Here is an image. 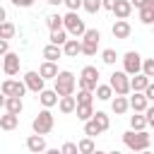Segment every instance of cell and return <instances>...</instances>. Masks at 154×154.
Listing matches in <instances>:
<instances>
[{
    "label": "cell",
    "mask_w": 154,
    "mask_h": 154,
    "mask_svg": "<svg viewBox=\"0 0 154 154\" xmlns=\"http://www.w3.org/2000/svg\"><path fill=\"white\" fill-rule=\"evenodd\" d=\"M123 142H125V147H128L130 152H144V149H149L152 137H149V132H147V130H142V132L128 130V132L123 135Z\"/></svg>",
    "instance_id": "cell-1"
},
{
    "label": "cell",
    "mask_w": 154,
    "mask_h": 154,
    "mask_svg": "<svg viewBox=\"0 0 154 154\" xmlns=\"http://www.w3.org/2000/svg\"><path fill=\"white\" fill-rule=\"evenodd\" d=\"M75 87H77V79H75V75L70 72V70H60L58 75H55V94H58V99L60 96H72L75 94Z\"/></svg>",
    "instance_id": "cell-2"
},
{
    "label": "cell",
    "mask_w": 154,
    "mask_h": 154,
    "mask_svg": "<svg viewBox=\"0 0 154 154\" xmlns=\"http://www.w3.org/2000/svg\"><path fill=\"white\" fill-rule=\"evenodd\" d=\"M63 29H65L72 38H82V34L87 31V24H84V19H82L77 12H67V14L63 17Z\"/></svg>",
    "instance_id": "cell-3"
},
{
    "label": "cell",
    "mask_w": 154,
    "mask_h": 154,
    "mask_svg": "<svg viewBox=\"0 0 154 154\" xmlns=\"http://www.w3.org/2000/svg\"><path fill=\"white\" fill-rule=\"evenodd\" d=\"M53 113H51V108H43V111H38L36 113V118L31 120V128H34V135H48L51 130H53Z\"/></svg>",
    "instance_id": "cell-4"
},
{
    "label": "cell",
    "mask_w": 154,
    "mask_h": 154,
    "mask_svg": "<svg viewBox=\"0 0 154 154\" xmlns=\"http://www.w3.org/2000/svg\"><path fill=\"white\" fill-rule=\"evenodd\" d=\"M108 87H111V91H116V96H128L130 94V77L123 70H116L108 79Z\"/></svg>",
    "instance_id": "cell-5"
},
{
    "label": "cell",
    "mask_w": 154,
    "mask_h": 154,
    "mask_svg": "<svg viewBox=\"0 0 154 154\" xmlns=\"http://www.w3.org/2000/svg\"><path fill=\"white\" fill-rule=\"evenodd\" d=\"M77 84H79V89L94 94V89H96V84H99V67H94V65L82 67V75H79V82H77Z\"/></svg>",
    "instance_id": "cell-6"
},
{
    "label": "cell",
    "mask_w": 154,
    "mask_h": 154,
    "mask_svg": "<svg viewBox=\"0 0 154 154\" xmlns=\"http://www.w3.org/2000/svg\"><path fill=\"white\" fill-rule=\"evenodd\" d=\"M140 65H142V55H140L137 51H128V53L123 55V72H125L128 77L137 75V72H140Z\"/></svg>",
    "instance_id": "cell-7"
},
{
    "label": "cell",
    "mask_w": 154,
    "mask_h": 154,
    "mask_svg": "<svg viewBox=\"0 0 154 154\" xmlns=\"http://www.w3.org/2000/svg\"><path fill=\"white\" fill-rule=\"evenodd\" d=\"M24 91H26V87H24V82H17V79H5L2 84H0V94L2 96H24Z\"/></svg>",
    "instance_id": "cell-8"
},
{
    "label": "cell",
    "mask_w": 154,
    "mask_h": 154,
    "mask_svg": "<svg viewBox=\"0 0 154 154\" xmlns=\"http://www.w3.org/2000/svg\"><path fill=\"white\" fill-rule=\"evenodd\" d=\"M2 72L7 75V77H14L17 72H19V55L17 53H5L2 55Z\"/></svg>",
    "instance_id": "cell-9"
},
{
    "label": "cell",
    "mask_w": 154,
    "mask_h": 154,
    "mask_svg": "<svg viewBox=\"0 0 154 154\" xmlns=\"http://www.w3.org/2000/svg\"><path fill=\"white\" fill-rule=\"evenodd\" d=\"M24 87H26L29 91H34V94H38V91H43V89H46V82L41 79V75H38V72H34V70H29V72L24 75Z\"/></svg>",
    "instance_id": "cell-10"
},
{
    "label": "cell",
    "mask_w": 154,
    "mask_h": 154,
    "mask_svg": "<svg viewBox=\"0 0 154 154\" xmlns=\"http://www.w3.org/2000/svg\"><path fill=\"white\" fill-rule=\"evenodd\" d=\"M111 31H113V36H116V38L125 41V38H130L132 26H130V22H128V19H116V22H113V26H111Z\"/></svg>",
    "instance_id": "cell-11"
},
{
    "label": "cell",
    "mask_w": 154,
    "mask_h": 154,
    "mask_svg": "<svg viewBox=\"0 0 154 154\" xmlns=\"http://www.w3.org/2000/svg\"><path fill=\"white\" fill-rule=\"evenodd\" d=\"M26 149H29L31 154L46 152V137H43V135H29V137H26Z\"/></svg>",
    "instance_id": "cell-12"
},
{
    "label": "cell",
    "mask_w": 154,
    "mask_h": 154,
    "mask_svg": "<svg viewBox=\"0 0 154 154\" xmlns=\"http://www.w3.org/2000/svg\"><path fill=\"white\" fill-rule=\"evenodd\" d=\"M147 106H149V101H147V99H144L140 91H132V96L128 99V108H132L135 113H142Z\"/></svg>",
    "instance_id": "cell-13"
},
{
    "label": "cell",
    "mask_w": 154,
    "mask_h": 154,
    "mask_svg": "<svg viewBox=\"0 0 154 154\" xmlns=\"http://www.w3.org/2000/svg\"><path fill=\"white\" fill-rule=\"evenodd\" d=\"M7 113H12V116H19L22 113V108H24V101L19 99V96H5V106H2Z\"/></svg>",
    "instance_id": "cell-14"
},
{
    "label": "cell",
    "mask_w": 154,
    "mask_h": 154,
    "mask_svg": "<svg viewBox=\"0 0 154 154\" xmlns=\"http://www.w3.org/2000/svg\"><path fill=\"white\" fill-rule=\"evenodd\" d=\"M113 14H116V19H128L130 17V12H132V7H130V2L128 0H116V5H113V10H111Z\"/></svg>",
    "instance_id": "cell-15"
},
{
    "label": "cell",
    "mask_w": 154,
    "mask_h": 154,
    "mask_svg": "<svg viewBox=\"0 0 154 154\" xmlns=\"http://www.w3.org/2000/svg\"><path fill=\"white\" fill-rule=\"evenodd\" d=\"M60 51H63V55H67V58H77V55H79V38H67V41L60 46Z\"/></svg>",
    "instance_id": "cell-16"
},
{
    "label": "cell",
    "mask_w": 154,
    "mask_h": 154,
    "mask_svg": "<svg viewBox=\"0 0 154 154\" xmlns=\"http://www.w3.org/2000/svg\"><path fill=\"white\" fill-rule=\"evenodd\" d=\"M60 70H58V65L55 63H41V67H38V75H41V79L46 82V79H55V75H58Z\"/></svg>",
    "instance_id": "cell-17"
},
{
    "label": "cell",
    "mask_w": 154,
    "mask_h": 154,
    "mask_svg": "<svg viewBox=\"0 0 154 154\" xmlns=\"http://www.w3.org/2000/svg\"><path fill=\"white\" fill-rule=\"evenodd\" d=\"M38 101H41L43 108H53L58 103V94L53 89H43V91H38Z\"/></svg>",
    "instance_id": "cell-18"
},
{
    "label": "cell",
    "mask_w": 154,
    "mask_h": 154,
    "mask_svg": "<svg viewBox=\"0 0 154 154\" xmlns=\"http://www.w3.org/2000/svg\"><path fill=\"white\" fill-rule=\"evenodd\" d=\"M75 108H77V103H75V96H60V99H58V111H60L63 116H70V113H75Z\"/></svg>",
    "instance_id": "cell-19"
},
{
    "label": "cell",
    "mask_w": 154,
    "mask_h": 154,
    "mask_svg": "<svg viewBox=\"0 0 154 154\" xmlns=\"http://www.w3.org/2000/svg\"><path fill=\"white\" fill-rule=\"evenodd\" d=\"M149 82H152V79H147L142 72H137V75H132V77H130V91H140V94H142V91H144V87H147Z\"/></svg>",
    "instance_id": "cell-20"
},
{
    "label": "cell",
    "mask_w": 154,
    "mask_h": 154,
    "mask_svg": "<svg viewBox=\"0 0 154 154\" xmlns=\"http://www.w3.org/2000/svg\"><path fill=\"white\" fill-rule=\"evenodd\" d=\"M140 19H142V24H154V0H149L147 5H142L140 7Z\"/></svg>",
    "instance_id": "cell-21"
},
{
    "label": "cell",
    "mask_w": 154,
    "mask_h": 154,
    "mask_svg": "<svg viewBox=\"0 0 154 154\" xmlns=\"http://www.w3.org/2000/svg\"><path fill=\"white\" fill-rule=\"evenodd\" d=\"M17 125H19V116H12V113L0 116V130H14Z\"/></svg>",
    "instance_id": "cell-22"
},
{
    "label": "cell",
    "mask_w": 154,
    "mask_h": 154,
    "mask_svg": "<svg viewBox=\"0 0 154 154\" xmlns=\"http://www.w3.org/2000/svg\"><path fill=\"white\" fill-rule=\"evenodd\" d=\"M91 120L96 123V128H99L101 132H106V130H108V125H111V120H108V116H106L103 111H94V116H91Z\"/></svg>",
    "instance_id": "cell-23"
},
{
    "label": "cell",
    "mask_w": 154,
    "mask_h": 154,
    "mask_svg": "<svg viewBox=\"0 0 154 154\" xmlns=\"http://www.w3.org/2000/svg\"><path fill=\"white\" fill-rule=\"evenodd\" d=\"M43 58H46L48 63H55L58 58H63V51H60V46H51V43H48V46L43 48Z\"/></svg>",
    "instance_id": "cell-24"
},
{
    "label": "cell",
    "mask_w": 154,
    "mask_h": 154,
    "mask_svg": "<svg viewBox=\"0 0 154 154\" xmlns=\"http://www.w3.org/2000/svg\"><path fill=\"white\" fill-rule=\"evenodd\" d=\"M111 108H113L116 116H123V113L128 111V96H116V99L111 101Z\"/></svg>",
    "instance_id": "cell-25"
},
{
    "label": "cell",
    "mask_w": 154,
    "mask_h": 154,
    "mask_svg": "<svg viewBox=\"0 0 154 154\" xmlns=\"http://www.w3.org/2000/svg\"><path fill=\"white\" fill-rule=\"evenodd\" d=\"M130 130H135V132H142V130H147V120H144V116H142V113H135V116H130Z\"/></svg>",
    "instance_id": "cell-26"
},
{
    "label": "cell",
    "mask_w": 154,
    "mask_h": 154,
    "mask_svg": "<svg viewBox=\"0 0 154 154\" xmlns=\"http://www.w3.org/2000/svg\"><path fill=\"white\" fill-rule=\"evenodd\" d=\"M75 144H77V152H79V154H91V152L96 149L91 137H82V140H79V142H75Z\"/></svg>",
    "instance_id": "cell-27"
},
{
    "label": "cell",
    "mask_w": 154,
    "mask_h": 154,
    "mask_svg": "<svg viewBox=\"0 0 154 154\" xmlns=\"http://www.w3.org/2000/svg\"><path fill=\"white\" fill-rule=\"evenodd\" d=\"M46 26L51 29V31H58V29H63V14H48L46 17Z\"/></svg>",
    "instance_id": "cell-28"
},
{
    "label": "cell",
    "mask_w": 154,
    "mask_h": 154,
    "mask_svg": "<svg viewBox=\"0 0 154 154\" xmlns=\"http://www.w3.org/2000/svg\"><path fill=\"white\" fill-rule=\"evenodd\" d=\"M140 72H142V75H144L147 79H152V77H154V58H142Z\"/></svg>",
    "instance_id": "cell-29"
},
{
    "label": "cell",
    "mask_w": 154,
    "mask_h": 154,
    "mask_svg": "<svg viewBox=\"0 0 154 154\" xmlns=\"http://www.w3.org/2000/svg\"><path fill=\"white\" fill-rule=\"evenodd\" d=\"M94 94H96V99H99V101H111V96H113V91H111V87H108V84H96Z\"/></svg>",
    "instance_id": "cell-30"
},
{
    "label": "cell",
    "mask_w": 154,
    "mask_h": 154,
    "mask_svg": "<svg viewBox=\"0 0 154 154\" xmlns=\"http://www.w3.org/2000/svg\"><path fill=\"white\" fill-rule=\"evenodd\" d=\"M91 101H94V94L91 91H84V89H79L77 96H75V103L77 106H91Z\"/></svg>",
    "instance_id": "cell-31"
},
{
    "label": "cell",
    "mask_w": 154,
    "mask_h": 154,
    "mask_svg": "<svg viewBox=\"0 0 154 154\" xmlns=\"http://www.w3.org/2000/svg\"><path fill=\"white\" fill-rule=\"evenodd\" d=\"M14 31H17V29H14L12 22H2V24H0V38H2V41H10V38L14 36Z\"/></svg>",
    "instance_id": "cell-32"
},
{
    "label": "cell",
    "mask_w": 154,
    "mask_h": 154,
    "mask_svg": "<svg viewBox=\"0 0 154 154\" xmlns=\"http://www.w3.org/2000/svg\"><path fill=\"white\" fill-rule=\"evenodd\" d=\"M65 41H67V31H65V29L51 31V46H63Z\"/></svg>",
    "instance_id": "cell-33"
},
{
    "label": "cell",
    "mask_w": 154,
    "mask_h": 154,
    "mask_svg": "<svg viewBox=\"0 0 154 154\" xmlns=\"http://www.w3.org/2000/svg\"><path fill=\"white\" fill-rule=\"evenodd\" d=\"M75 113H77V118H79L82 123H87V120L94 116V106H77Z\"/></svg>",
    "instance_id": "cell-34"
},
{
    "label": "cell",
    "mask_w": 154,
    "mask_h": 154,
    "mask_svg": "<svg viewBox=\"0 0 154 154\" xmlns=\"http://www.w3.org/2000/svg\"><path fill=\"white\" fill-rule=\"evenodd\" d=\"M101 60H103V65H116L118 53H116L113 48H103V51H101Z\"/></svg>",
    "instance_id": "cell-35"
},
{
    "label": "cell",
    "mask_w": 154,
    "mask_h": 154,
    "mask_svg": "<svg viewBox=\"0 0 154 154\" xmlns=\"http://www.w3.org/2000/svg\"><path fill=\"white\" fill-rule=\"evenodd\" d=\"M82 10L89 14H96L101 10V0H82Z\"/></svg>",
    "instance_id": "cell-36"
},
{
    "label": "cell",
    "mask_w": 154,
    "mask_h": 154,
    "mask_svg": "<svg viewBox=\"0 0 154 154\" xmlns=\"http://www.w3.org/2000/svg\"><path fill=\"white\" fill-rule=\"evenodd\" d=\"M82 41H89V43H96V46H99V41H101L99 29H87V31L82 34Z\"/></svg>",
    "instance_id": "cell-37"
},
{
    "label": "cell",
    "mask_w": 154,
    "mask_h": 154,
    "mask_svg": "<svg viewBox=\"0 0 154 154\" xmlns=\"http://www.w3.org/2000/svg\"><path fill=\"white\" fill-rule=\"evenodd\" d=\"M84 135H87V137H96V135H101V130L96 128V123H94L91 118L84 123Z\"/></svg>",
    "instance_id": "cell-38"
},
{
    "label": "cell",
    "mask_w": 154,
    "mask_h": 154,
    "mask_svg": "<svg viewBox=\"0 0 154 154\" xmlns=\"http://www.w3.org/2000/svg\"><path fill=\"white\" fill-rule=\"evenodd\" d=\"M63 5L67 7V12H77V10H82V0H63Z\"/></svg>",
    "instance_id": "cell-39"
},
{
    "label": "cell",
    "mask_w": 154,
    "mask_h": 154,
    "mask_svg": "<svg viewBox=\"0 0 154 154\" xmlns=\"http://www.w3.org/2000/svg\"><path fill=\"white\" fill-rule=\"evenodd\" d=\"M60 154H79V152H77V144L75 142H65L60 147Z\"/></svg>",
    "instance_id": "cell-40"
},
{
    "label": "cell",
    "mask_w": 154,
    "mask_h": 154,
    "mask_svg": "<svg viewBox=\"0 0 154 154\" xmlns=\"http://www.w3.org/2000/svg\"><path fill=\"white\" fill-rule=\"evenodd\" d=\"M14 7H31L34 5V0H10Z\"/></svg>",
    "instance_id": "cell-41"
},
{
    "label": "cell",
    "mask_w": 154,
    "mask_h": 154,
    "mask_svg": "<svg viewBox=\"0 0 154 154\" xmlns=\"http://www.w3.org/2000/svg\"><path fill=\"white\" fill-rule=\"evenodd\" d=\"M5 53H10V41H2V38H0V58H2Z\"/></svg>",
    "instance_id": "cell-42"
},
{
    "label": "cell",
    "mask_w": 154,
    "mask_h": 154,
    "mask_svg": "<svg viewBox=\"0 0 154 154\" xmlns=\"http://www.w3.org/2000/svg\"><path fill=\"white\" fill-rule=\"evenodd\" d=\"M128 2H130V7H137V10H140V7H142V5H147L149 0H128Z\"/></svg>",
    "instance_id": "cell-43"
},
{
    "label": "cell",
    "mask_w": 154,
    "mask_h": 154,
    "mask_svg": "<svg viewBox=\"0 0 154 154\" xmlns=\"http://www.w3.org/2000/svg\"><path fill=\"white\" fill-rule=\"evenodd\" d=\"M113 5H116V0H101V7L103 10H113Z\"/></svg>",
    "instance_id": "cell-44"
},
{
    "label": "cell",
    "mask_w": 154,
    "mask_h": 154,
    "mask_svg": "<svg viewBox=\"0 0 154 154\" xmlns=\"http://www.w3.org/2000/svg\"><path fill=\"white\" fill-rule=\"evenodd\" d=\"M2 22H7V12H5V7L0 5V24H2Z\"/></svg>",
    "instance_id": "cell-45"
},
{
    "label": "cell",
    "mask_w": 154,
    "mask_h": 154,
    "mask_svg": "<svg viewBox=\"0 0 154 154\" xmlns=\"http://www.w3.org/2000/svg\"><path fill=\"white\" fill-rule=\"evenodd\" d=\"M41 154H60V149H46V152H41Z\"/></svg>",
    "instance_id": "cell-46"
},
{
    "label": "cell",
    "mask_w": 154,
    "mask_h": 154,
    "mask_svg": "<svg viewBox=\"0 0 154 154\" xmlns=\"http://www.w3.org/2000/svg\"><path fill=\"white\" fill-rule=\"evenodd\" d=\"M48 5H63V0H46Z\"/></svg>",
    "instance_id": "cell-47"
},
{
    "label": "cell",
    "mask_w": 154,
    "mask_h": 154,
    "mask_svg": "<svg viewBox=\"0 0 154 154\" xmlns=\"http://www.w3.org/2000/svg\"><path fill=\"white\" fill-rule=\"evenodd\" d=\"M2 106H5V96L0 94V108H2Z\"/></svg>",
    "instance_id": "cell-48"
},
{
    "label": "cell",
    "mask_w": 154,
    "mask_h": 154,
    "mask_svg": "<svg viewBox=\"0 0 154 154\" xmlns=\"http://www.w3.org/2000/svg\"><path fill=\"white\" fill-rule=\"evenodd\" d=\"M132 154H152L149 149H144V152H132Z\"/></svg>",
    "instance_id": "cell-49"
},
{
    "label": "cell",
    "mask_w": 154,
    "mask_h": 154,
    "mask_svg": "<svg viewBox=\"0 0 154 154\" xmlns=\"http://www.w3.org/2000/svg\"><path fill=\"white\" fill-rule=\"evenodd\" d=\"M91 154H106V152H101V149H94V152H91Z\"/></svg>",
    "instance_id": "cell-50"
},
{
    "label": "cell",
    "mask_w": 154,
    "mask_h": 154,
    "mask_svg": "<svg viewBox=\"0 0 154 154\" xmlns=\"http://www.w3.org/2000/svg\"><path fill=\"white\" fill-rule=\"evenodd\" d=\"M106 154H120V152H118V149H113V152H106Z\"/></svg>",
    "instance_id": "cell-51"
},
{
    "label": "cell",
    "mask_w": 154,
    "mask_h": 154,
    "mask_svg": "<svg viewBox=\"0 0 154 154\" xmlns=\"http://www.w3.org/2000/svg\"><path fill=\"white\" fill-rule=\"evenodd\" d=\"M0 67H2V58H0Z\"/></svg>",
    "instance_id": "cell-52"
}]
</instances>
